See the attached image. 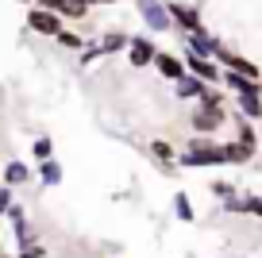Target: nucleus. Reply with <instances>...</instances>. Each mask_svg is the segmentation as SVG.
Instances as JSON below:
<instances>
[{"mask_svg": "<svg viewBox=\"0 0 262 258\" xmlns=\"http://www.w3.org/2000/svg\"><path fill=\"white\" fill-rule=\"evenodd\" d=\"M181 169H208V166H228L224 162V143H216V135H196L185 143V150L178 154Z\"/></svg>", "mask_w": 262, "mask_h": 258, "instance_id": "f257e3e1", "label": "nucleus"}, {"mask_svg": "<svg viewBox=\"0 0 262 258\" xmlns=\"http://www.w3.org/2000/svg\"><path fill=\"white\" fill-rule=\"evenodd\" d=\"M135 12H139L143 27H147L150 35H170L173 31V19H170L166 0H135Z\"/></svg>", "mask_w": 262, "mask_h": 258, "instance_id": "f03ea898", "label": "nucleus"}, {"mask_svg": "<svg viewBox=\"0 0 262 258\" xmlns=\"http://www.w3.org/2000/svg\"><path fill=\"white\" fill-rule=\"evenodd\" d=\"M224 123H228V104H193L189 112V127L196 135H216Z\"/></svg>", "mask_w": 262, "mask_h": 258, "instance_id": "7ed1b4c3", "label": "nucleus"}, {"mask_svg": "<svg viewBox=\"0 0 262 258\" xmlns=\"http://www.w3.org/2000/svg\"><path fill=\"white\" fill-rule=\"evenodd\" d=\"M24 24H27V31L42 35V39H54V35L66 27V19L58 16V12H50V8H39V4H31V8L24 12Z\"/></svg>", "mask_w": 262, "mask_h": 258, "instance_id": "20e7f679", "label": "nucleus"}, {"mask_svg": "<svg viewBox=\"0 0 262 258\" xmlns=\"http://www.w3.org/2000/svg\"><path fill=\"white\" fill-rule=\"evenodd\" d=\"M155 54H158V42H155L150 31L131 35V42H127V66H131V70H147V66H155Z\"/></svg>", "mask_w": 262, "mask_h": 258, "instance_id": "39448f33", "label": "nucleus"}, {"mask_svg": "<svg viewBox=\"0 0 262 258\" xmlns=\"http://www.w3.org/2000/svg\"><path fill=\"white\" fill-rule=\"evenodd\" d=\"M166 8H170V19H173V31H178V35L196 31V27L205 24V19H201V4H189V0H166Z\"/></svg>", "mask_w": 262, "mask_h": 258, "instance_id": "423d86ee", "label": "nucleus"}, {"mask_svg": "<svg viewBox=\"0 0 262 258\" xmlns=\"http://www.w3.org/2000/svg\"><path fill=\"white\" fill-rule=\"evenodd\" d=\"M220 35H212L205 24L196 27V31H185L181 35V50H193V54H201V58H216V50H220Z\"/></svg>", "mask_w": 262, "mask_h": 258, "instance_id": "0eeeda50", "label": "nucleus"}, {"mask_svg": "<svg viewBox=\"0 0 262 258\" xmlns=\"http://www.w3.org/2000/svg\"><path fill=\"white\" fill-rule=\"evenodd\" d=\"M181 58H185V70L193 73V77L208 81V85H220V73H224V66L216 62V58H201V54H193V50H181Z\"/></svg>", "mask_w": 262, "mask_h": 258, "instance_id": "6e6552de", "label": "nucleus"}, {"mask_svg": "<svg viewBox=\"0 0 262 258\" xmlns=\"http://www.w3.org/2000/svg\"><path fill=\"white\" fill-rule=\"evenodd\" d=\"M155 73L173 85V81L185 77L189 70H185V58H181V54H173V50H158V54H155Z\"/></svg>", "mask_w": 262, "mask_h": 258, "instance_id": "1a4fd4ad", "label": "nucleus"}, {"mask_svg": "<svg viewBox=\"0 0 262 258\" xmlns=\"http://www.w3.org/2000/svg\"><path fill=\"white\" fill-rule=\"evenodd\" d=\"M0 181L12 189H24L27 181H31V166H27L24 158H8L4 162V169H0Z\"/></svg>", "mask_w": 262, "mask_h": 258, "instance_id": "9d476101", "label": "nucleus"}, {"mask_svg": "<svg viewBox=\"0 0 262 258\" xmlns=\"http://www.w3.org/2000/svg\"><path fill=\"white\" fill-rule=\"evenodd\" d=\"M147 154L158 162V169H166V174L178 166V146L166 143V139H150V143H147Z\"/></svg>", "mask_w": 262, "mask_h": 258, "instance_id": "9b49d317", "label": "nucleus"}, {"mask_svg": "<svg viewBox=\"0 0 262 258\" xmlns=\"http://www.w3.org/2000/svg\"><path fill=\"white\" fill-rule=\"evenodd\" d=\"M97 42H100V54H104V58H112V54H120V50H127V42H131V31H120V27H108L104 35H97Z\"/></svg>", "mask_w": 262, "mask_h": 258, "instance_id": "f8f14e48", "label": "nucleus"}, {"mask_svg": "<svg viewBox=\"0 0 262 258\" xmlns=\"http://www.w3.org/2000/svg\"><path fill=\"white\" fill-rule=\"evenodd\" d=\"M254 150H258V146L239 143V139H228V143H224V162H228V166H247V162L254 158Z\"/></svg>", "mask_w": 262, "mask_h": 258, "instance_id": "ddd939ff", "label": "nucleus"}, {"mask_svg": "<svg viewBox=\"0 0 262 258\" xmlns=\"http://www.w3.org/2000/svg\"><path fill=\"white\" fill-rule=\"evenodd\" d=\"M205 85H208V81H201V77H193V73H185V77L173 81V97H178V100H196L201 93H205Z\"/></svg>", "mask_w": 262, "mask_h": 258, "instance_id": "4468645a", "label": "nucleus"}, {"mask_svg": "<svg viewBox=\"0 0 262 258\" xmlns=\"http://www.w3.org/2000/svg\"><path fill=\"white\" fill-rule=\"evenodd\" d=\"M62 178H66V174H62V162H58V158H42L39 162V185L42 189H58Z\"/></svg>", "mask_w": 262, "mask_h": 258, "instance_id": "2eb2a0df", "label": "nucleus"}, {"mask_svg": "<svg viewBox=\"0 0 262 258\" xmlns=\"http://www.w3.org/2000/svg\"><path fill=\"white\" fill-rule=\"evenodd\" d=\"M85 42H89V35L74 31V27H62V31L54 35V47H62V50H74V54H81V50H85Z\"/></svg>", "mask_w": 262, "mask_h": 258, "instance_id": "dca6fc26", "label": "nucleus"}, {"mask_svg": "<svg viewBox=\"0 0 262 258\" xmlns=\"http://www.w3.org/2000/svg\"><path fill=\"white\" fill-rule=\"evenodd\" d=\"M235 108L247 116V120L258 123V120H262V93H239V97H235Z\"/></svg>", "mask_w": 262, "mask_h": 258, "instance_id": "f3484780", "label": "nucleus"}, {"mask_svg": "<svg viewBox=\"0 0 262 258\" xmlns=\"http://www.w3.org/2000/svg\"><path fill=\"white\" fill-rule=\"evenodd\" d=\"M173 216H178L181 224H193V220H196V208H193V201H189L185 189H178V193H173Z\"/></svg>", "mask_w": 262, "mask_h": 258, "instance_id": "a211bd4d", "label": "nucleus"}, {"mask_svg": "<svg viewBox=\"0 0 262 258\" xmlns=\"http://www.w3.org/2000/svg\"><path fill=\"white\" fill-rule=\"evenodd\" d=\"M235 139H239V143L258 146V131H254V120H247L243 112H235Z\"/></svg>", "mask_w": 262, "mask_h": 258, "instance_id": "6ab92c4d", "label": "nucleus"}, {"mask_svg": "<svg viewBox=\"0 0 262 258\" xmlns=\"http://www.w3.org/2000/svg\"><path fill=\"white\" fill-rule=\"evenodd\" d=\"M31 158H35V162L54 158V139H50V135H39V139L31 143Z\"/></svg>", "mask_w": 262, "mask_h": 258, "instance_id": "aec40b11", "label": "nucleus"}, {"mask_svg": "<svg viewBox=\"0 0 262 258\" xmlns=\"http://www.w3.org/2000/svg\"><path fill=\"white\" fill-rule=\"evenodd\" d=\"M208 193H212L216 201H231V197H239V185H231V181H212Z\"/></svg>", "mask_w": 262, "mask_h": 258, "instance_id": "412c9836", "label": "nucleus"}, {"mask_svg": "<svg viewBox=\"0 0 262 258\" xmlns=\"http://www.w3.org/2000/svg\"><path fill=\"white\" fill-rule=\"evenodd\" d=\"M12 201H16V189H12V185H4V181H0V220H4V212L12 208Z\"/></svg>", "mask_w": 262, "mask_h": 258, "instance_id": "4be33fe9", "label": "nucleus"}, {"mask_svg": "<svg viewBox=\"0 0 262 258\" xmlns=\"http://www.w3.org/2000/svg\"><path fill=\"white\" fill-rule=\"evenodd\" d=\"M47 254H50V250L42 247V243H31V247H19L16 250V258H47Z\"/></svg>", "mask_w": 262, "mask_h": 258, "instance_id": "5701e85b", "label": "nucleus"}, {"mask_svg": "<svg viewBox=\"0 0 262 258\" xmlns=\"http://www.w3.org/2000/svg\"><path fill=\"white\" fill-rule=\"evenodd\" d=\"M31 4H39V8H50V12H58V16H62V8H66V0H31Z\"/></svg>", "mask_w": 262, "mask_h": 258, "instance_id": "b1692460", "label": "nucleus"}, {"mask_svg": "<svg viewBox=\"0 0 262 258\" xmlns=\"http://www.w3.org/2000/svg\"><path fill=\"white\" fill-rule=\"evenodd\" d=\"M93 4H120V0H93Z\"/></svg>", "mask_w": 262, "mask_h": 258, "instance_id": "393cba45", "label": "nucleus"}, {"mask_svg": "<svg viewBox=\"0 0 262 258\" xmlns=\"http://www.w3.org/2000/svg\"><path fill=\"white\" fill-rule=\"evenodd\" d=\"M12 4H31V0H12Z\"/></svg>", "mask_w": 262, "mask_h": 258, "instance_id": "a878e982", "label": "nucleus"}]
</instances>
